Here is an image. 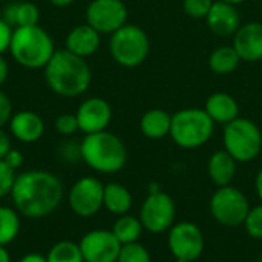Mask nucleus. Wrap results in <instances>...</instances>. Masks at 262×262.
<instances>
[{"label": "nucleus", "mask_w": 262, "mask_h": 262, "mask_svg": "<svg viewBox=\"0 0 262 262\" xmlns=\"http://www.w3.org/2000/svg\"><path fill=\"white\" fill-rule=\"evenodd\" d=\"M175 262H187V261H181V259H175Z\"/></svg>", "instance_id": "obj_43"}, {"label": "nucleus", "mask_w": 262, "mask_h": 262, "mask_svg": "<svg viewBox=\"0 0 262 262\" xmlns=\"http://www.w3.org/2000/svg\"><path fill=\"white\" fill-rule=\"evenodd\" d=\"M3 161L11 167V169H18V167H21V164H23V161H25V158H23V154L20 152V150H17V149H11L8 154H6V157L3 158Z\"/></svg>", "instance_id": "obj_35"}, {"label": "nucleus", "mask_w": 262, "mask_h": 262, "mask_svg": "<svg viewBox=\"0 0 262 262\" xmlns=\"http://www.w3.org/2000/svg\"><path fill=\"white\" fill-rule=\"evenodd\" d=\"M213 132L215 123L204 107H186L172 115L169 137L181 149L193 150L204 146L213 137Z\"/></svg>", "instance_id": "obj_5"}, {"label": "nucleus", "mask_w": 262, "mask_h": 262, "mask_svg": "<svg viewBox=\"0 0 262 262\" xmlns=\"http://www.w3.org/2000/svg\"><path fill=\"white\" fill-rule=\"evenodd\" d=\"M12 32H14V28L0 17V55H3L6 51H9Z\"/></svg>", "instance_id": "obj_33"}, {"label": "nucleus", "mask_w": 262, "mask_h": 262, "mask_svg": "<svg viewBox=\"0 0 262 262\" xmlns=\"http://www.w3.org/2000/svg\"><path fill=\"white\" fill-rule=\"evenodd\" d=\"M17 212L26 218H45L61 203L63 184L48 170H26L17 175L11 190Z\"/></svg>", "instance_id": "obj_1"}, {"label": "nucleus", "mask_w": 262, "mask_h": 262, "mask_svg": "<svg viewBox=\"0 0 262 262\" xmlns=\"http://www.w3.org/2000/svg\"><path fill=\"white\" fill-rule=\"evenodd\" d=\"M209 210L212 218L224 227H238L244 224V220L250 210V203L246 193L235 186L218 187L210 201Z\"/></svg>", "instance_id": "obj_8"}, {"label": "nucleus", "mask_w": 262, "mask_h": 262, "mask_svg": "<svg viewBox=\"0 0 262 262\" xmlns=\"http://www.w3.org/2000/svg\"><path fill=\"white\" fill-rule=\"evenodd\" d=\"M134 198L129 189L120 183H107L104 184L103 193V207L114 215H126L132 209Z\"/></svg>", "instance_id": "obj_22"}, {"label": "nucleus", "mask_w": 262, "mask_h": 262, "mask_svg": "<svg viewBox=\"0 0 262 262\" xmlns=\"http://www.w3.org/2000/svg\"><path fill=\"white\" fill-rule=\"evenodd\" d=\"M207 64L216 75H230L239 68L241 58L232 45H223L210 52Z\"/></svg>", "instance_id": "obj_24"}, {"label": "nucleus", "mask_w": 262, "mask_h": 262, "mask_svg": "<svg viewBox=\"0 0 262 262\" xmlns=\"http://www.w3.org/2000/svg\"><path fill=\"white\" fill-rule=\"evenodd\" d=\"M258 262H262V255H261V256H259V259H258Z\"/></svg>", "instance_id": "obj_44"}, {"label": "nucleus", "mask_w": 262, "mask_h": 262, "mask_svg": "<svg viewBox=\"0 0 262 262\" xmlns=\"http://www.w3.org/2000/svg\"><path fill=\"white\" fill-rule=\"evenodd\" d=\"M20 232L18 213L6 206L0 207V246L12 243Z\"/></svg>", "instance_id": "obj_26"}, {"label": "nucleus", "mask_w": 262, "mask_h": 262, "mask_svg": "<svg viewBox=\"0 0 262 262\" xmlns=\"http://www.w3.org/2000/svg\"><path fill=\"white\" fill-rule=\"evenodd\" d=\"M78 129L84 135L107 130L112 121V107L101 97H89L83 100L75 112Z\"/></svg>", "instance_id": "obj_14"}, {"label": "nucleus", "mask_w": 262, "mask_h": 262, "mask_svg": "<svg viewBox=\"0 0 262 262\" xmlns=\"http://www.w3.org/2000/svg\"><path fill=\"white\" fill-rule=\"evenodd\" d=\"M127 6L123 0H91L86 23L101 35H111L127 23Z\"/></svg>", "instance_id": "obj_11"}, {"label": "nucleus", "mask_w": 262, "mask_h": 262, "mask_svg": "<svg viewBox=\"0 0 262 262\" xmlns=\"http://www.w3.org/2000/svg\"><path fill=\"white\" fill-rule=\"evenodd\" d=\"M12 117V103L11 98L0 89V127L6 126Z\"/></svg>", "instance_id": "obj_34"}, {"label": "nucleus", "mask_w": 262, "mask_h": 262, "mask_svg": "<svg viewBox=\"0 0 262 262\" xmlns=\"http://www.w3.org/2000/svg\"><path fill=\"white\" fill-rule=\"evenodd\" d=\"M238 164L226 149L216 150L207 160V175L216 187L230 186L236 177Z\"/></svg>", "instance_id": "obj_20"}, {"label": "nucleus", "mask_w": 262, "mask_h": 262, "mask_svg": "<svg viewBox=\"0 0 262 262\" xmlns=\"http://www.w3.org/2000/svg\"><path fill=\"white\" fill-rule=\"evenodd\" d=\"M54 127L60 135H64V137H71V135H74L75 132L80 130L75 114H61V115H58L55 118Z\"/></svg>", "instance_id": "obj_31"}, {"label": "nucleus", "mask_w": 262, "mask_h": 262, "mask_svg": "<svg viewBox=\"0 0 262 262\" xmlns=\"http://www.w3.org/2000/svg\"><path fill=\"white\" fill-rule=\"evenodd\" d=\"M100 46L101 34L88 23L74 26L64 38V49L81 58L92 57L98 52Z\"/></svg>", "instance_id": "obj_17"}, {"label": "nucleus", "mask_w": 262, "mask_h": 262, "mask_svg": "<svg viewBox=\"0 0 262 262\" xmlns=\"http://www.w3.org/2000/svg\"><path fill=\"white\" fill-rule=\"evenodd\" d=\"M215 0H183V11L195 20H206Z\"/></svg>", "instance_id": "obj_30"}, {"label": "nucleus", "mask_w": 262, "mask_h": 262, "mask_svg": "<svg viewBox=\"0 0 262 262\" xmlns=\"http://www.w3.org/2000/svg\"><path fill=\"white\" fill-rule=\"evenodd\" d=\"M104 184L94 177L80 178L69 192V207L81 218H91L103 207Z\"/></svg>", "instance_id": "obj_12"}, {"label": "nucleus", "mask_w": 262, "mask_h": 262, "mask_svg": "<svg viewBox=\"0 0 262 262\" xmlns=\"http://www.w3.org/2000/svg\"><path fill=\"white\" fill-rule=\"evenodd\" d=\"M232 46L241 61L258 63L262 60V21L243 23L233 35Z\"/></svg>", "instance_id": "obj_15"}, {"label": "nucleus", "mask_w": 262, "mask_h": 262, "mask_svg": "<svg viewBox=\"0 0 262 262\" xmlns=\"http://www.w3.org/2000/svg\"><path fill=\"white\" fill-rule=\"evenodd\" d=\"M18 262H48V259L45 256L38 255V253H29V255L23 256Z\"/></svg>", "instance_id": "obj_38"}, {"label": "nucleus", "mask_w": 262, "mask_h": 262, "mask_svg": "<svg viewBox=\"0 0 262 262\" xmlns=\"http://www.w3.org/2000/svg\"><path fill=\"white\" fill-rule=\"evenodd\" d=\"M75 0H49L51 5H54L55 8H66L69 5H72Z\"/></svg>", "instance_id": "obj_40"}, {"label": "nucleus", "mask_w": 262, "mask_h": 262, "mask_svg": "<svg viewBox=\"0 0 262 262\" xmlns=\"http://www.w3.org/2000/svg\"><path fill=\"white\" fill-rule=\"evenodd\" d=\"M117 262H152V258L149 250L143 244L132 243L121 246Z\"/></svg>", "instance_id": "obj_28"}, {"label": "nucleus", "mask_w": 262, "mask_h": 262, "mask_svg": "<svg viewBox=\"0 0 262 262\" xmlns=\"http://www.w3.org/2000/svg\"><path fill=\"white\" fill-rule=\"evenodd\" d=\"M48 88L64 98L83 95L92 83V69L86 58L71 54L66 49H57L48 64L43 68Z\"/></svg>", "instance_id": "obj_2"}, {"label": "nucleus", "mask_w": 262, "mask_h": 262, "mask_svg": "<svg viewBox=\"0 0 262 262\" xmlns=\"http://www.w3.org/2000/svg\"><path fill=\"white\" fill-rule=\"evenodd\" d=\"M8 75H9V64L8 61L5 60L3 55H0V88L5 84V81L8 80Z\"/></svg>", "instance_id": "obj_37"}, {"label": "nucleus", "mask_w": 262, "mask_h": 262, "mask_svg": "<svg viewBox=\"0 0 262 262\" xmlns=\"http://www.w3.org/2000/svg\"><path fill=\"white\" fill-rule=\"evenodd\" d=\"M167 246L175 259L195 262L204 252V233L195 223L180 221L170 227Z\"/></svg>", "instance_id": "obj_10"}, {"label": "nucleus", "mask_w": 262, "mask_h": 262, "mask_svg": "<svg viewBox=\"0 0 262 262\" xmlns=\"http://www.w3.org/2000/svg\"><path fill=\"white\" fill-rule=\"evenodd\" d=\"M149 34L134 23H126L109 35V54L121 68L134 69L141 66L150 54Z\"/></svg>", "instance_id": "obj_6"}, {"label": "nucleus", "mask_w": 262, "mask_h": 262, "mask_svg": "<svg viewBox=\"0 0 262 262\" xmlns=\"http://www.w3.org/2000/svg\"><path fill=\"white\" fill-rule=\"evenodd\" d=\"M84 262H117L121 244L112 230L88 232L78 243Z\"/></svg>", "instance_id": "obj_13"}, {"label": "nucleus", "mask_w": 262, "mask_h": 262, "mask_svg": "<svg viewBox=\"0 0 262 262\" xmlns=\"http://www.w3.org/2000/svg\"><path fill=\"white\" fill-rule=\"evenodd\" d=\"M223 144L238 163H250L262 152L261 127L250 118L238 117L224 126Z\"/></svg>", "instance_id": "obj_7"}, {"label": "nucleus", "mask_w": 262, "mask_h": 262, "mask_svg": "<svg viewBox=\"0 0 262 262\" xmlns=\"http://www.w3.org/2000/svg\"><path fill=\"white\" fill-rule=\"evenodd\" d=\"M2 18L8 21L12 28L34 26V25H38L40 9L32 2H17L5 8Z\"/></svg>", "instance_id": "obj_23"}, {"label": "nucleus", "mask_w": 262, "mask_h": 262, "mask_svg": "<svg viewBox=\"0 0 262 262\" xmlns=\"http://www.w3.org/2000/svg\"><path fill=\"white\" fill-rule=\"evenodd\" d=\"M55 51L51 34L40 25L14 28L9 52L18 66L26 69H43Z\"/></svg>", "instance_id": "obj_4"}, {"label": "nucleus", "mask_w": 262, "mask_h": 262, "mask_svg": "<svg viewBox=\"0 0 262 262\" xmlns=\"http://www.w3.org/2000/svg\"><path fill=\"white\" fill-rule=\"evenodd\" d=\"M48 262H84L80 246L72 241H60L52 246L46 256Z\"/></svg>", "instance_id": "obj_27"}, {"label": "nucleus", "mask_w": 262, "mask_h": 262, "mask_svg": "<svg viewBox=\"0 0 262 262\" xmlns=\"http://www.w3.org/2000/svg\"><path fill=\"white\" fill-rule=\"evenodd\" d=\"M140 221L144 230L150 233L169 232L175 224L177 206L173 198L161 190H150L140 209Z\"/></svg>", "instance_id": "obj_9"}, {"label": "nucleus", "mask_w": 262, "mask_h": 262, "mask_svg": "<svg viewBox=\"0 0 262 262\" xmlns=\"http://www.w3.org/2000/svg\"><path fill=\"white\" fill-rule=\"evenodd\" d=\"M221 2L229 3V5H233V6H239V5H243L244 2H247V0H221Z\"/></svg>", "instance_id": "obj_42"}, {"label": "nucleus", "mask_w": 262, "mask_h": 262, "mask_svg": "<svg viewBox=\"0 0 262 262\" xmlns=\"http://www.w3.org/2000/svg\"><path fill=\"white\" fill-rule=\"evenodd\" d=\"M143 230H144V227H143L140 218L129 215V213L118 216L112 226V233L115 235V238L120 241L121 246L138 243V239L143 235Z\"/></svg>", "instance_id": "obj_25"}, {"label": "nucleus", "mask_w": 262, "mask_h": 262, "mask_svg": "<svg viewBox=\"0 0 262 262\" xmlns=\"http://www.w3.org/2000/svg\"><path fill=\"white\" fill-rule=\"evenodd\" d=\"M11 149V137L8 135V132L3 130V127H0V160H3Z\"/></svg>", "instance_id": "obj_36"}, {"label": "nucleus", "mask_w": 262, "mask_h": 262, "mask_svg": "<svg viewBox=\"0 0 262 262\" xmlns=\"http://www.w3.org/2000/svg\"><path fill=\"white\" fill-rule=\"evenodd\" d=\"M255 190H256V195H258V198L261 200L262 203V169L256 173V178H255Z\"/></svg>", "instance_id": "obj_39"}, {"label": "nucleus", "mask_w": 262, "mask_h": 262, "mask_svg": "<svg viewBox=\"0 0 262 262\" xmlns=\"http://www.w3.org/2000/svg\"><path fill=\"white\" fill-rule=\"evenodd\" d=\"M15 178H17L15 170L11 169L3 160H0V198L11 195Z\"/></svg>", "instance_id": "obj_32"}, {"label": "nucleus", "mask_w": 262, "mask_h": 262, "mask_svg": "<svg viewBox=\"0 0 262 262\" xmlns=\"http://www.w3.org/2000/svg\"><path fill=\"white\" fill-rule=\"evenodd\" d=\"M172 115L160 107L146 111L140 118V130L149 140H163L170 135Z\"/></svg>", "instance_id": "obj_21"}, {"label": "nucleus", "mask_w": 262, "mask_h": 262, "mask_svg": "<svg viewBox=\"0 0 262 262\" xmlns=\"http://www.w3.org/2000/svg\"><path fill=\"white\" fill-rule=\"evenodd\" d=\"M243 226L250 238L262 239V203L255 207H250Z\"/></svg>", "instance_id": "obj_29"}, {"label": "nucleus", "mask_w": 262, "mask_h": 262, "mask_svg": "<svg viewBox=\"0 0 262 262\" xmlns=\"http://www.w3.org/2000/svg\"><path fill=\"white\" fill-rule=\"evenodd\" d=\"M80 158L95 172L117 173L127 161V149L123 140L109 132L101 130L84 135L80 143Z\"/></svg>", "instance_id": "obj_3"}, {"label": "nucleus", "mask_w": 262, "mask_h": 262, "mask_svg": "<svg viewBox=\"0 0 262 262\" xmlns=\"http://www.w3.org/2000/svg\"><path fill=\"white\" fill-rule=\"evenodd\" d=\"M8 124L11 135L26 144L38 141L45 132V123L41 117L32 111H20L12 114Z\"/></svg>", "instance_id": "obj_18"}, {"label": "nucleus", "mask_w": 262, "mask_h": 262, "mask_svg": "<svg viewBox=\"0 0 262 262\" xmlns=\"http://www.w3.org/2000/svg\"><path fill=\"white\" fill-rule=\"evenodd\" d=\"M204 111L215 124H229L239 117V104L236 98L227 92H213L204 103Z\"/></svg>", "instance_id": "obj_19"}, {"label": "nucleus", "mask_w": 262, "mask_h": 262, "mask_svg": "<svg viewBox=\"0 0 262 262\" xmlns=\"http://www.w3.org/2000/svg\"><path fill=\"white\" fill-rule=\"evenodd\" d=\"M0 262H11V256L5 249V246H0Z\"/></svg>", "instance_id": "obj_41"}, {"label": "nucleus", "mask_w": 262, "mask_h": 262, "mask_svg": "<svg viewBox=\"0 0 262 262\" xmlns=\"http://www.w3.org/2000/svg\"><path fill=\"white\" fill-rule=\"evenodd\" d=\"M207 28L216 37H233L241 23V15L236 6L224 3L221 0H215L207 17Z\"/></svg>", "instance_id": "obj_16"}]
</instances>
